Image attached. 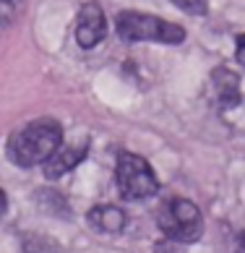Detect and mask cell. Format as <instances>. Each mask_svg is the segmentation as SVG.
<instances>
[{
    "mask_svg": "<svg viewBox=\"0 0 245 253\" xmlns=\"http://www.w3.org/2000/svg\"><path fill=\"white\" fill-rule=\"evenodd\" d=\"M60 141H63V130L58 120L52 118L34 120L26 128L11 133V138H8V159L18 167L44 165L60 149Z\"/></svg>",
    "mask_w": 245,
    "mask_h": 253,
    "instance_id": "cell-1",
    "label": "cell"
},
{
    "mask_svg": "<svg viewBox=\"0 0 245 253\" xmlns=\"http://www.w3.org/2000/svg\"><path fill=\"white\" fill-rule=\"evenodd\" d=\"M118 34L128 42H164V44H180L185 40V29L172 21H164L152 13H136L122 11L115 16Z\"/></svg>",
    "mask_w": 245,
    "mask_h": 253,
    "instance_id": "cell-2",
    "label": "cell"
},
{
    "mask_svg": "<svg viewBox=\"0 0 245 253\" xmlns=\"http://www.w3.org/2000/svg\"><path fill=\"white\" fill-rule=\"evenodd\" d=\"M157 224L169 240L196 243L204 232L201 209L188 199H169L157 214Z\"/></svg>",
    "mask_w": 245,
    "mask_h": 253,
    "instance_id": "cell-3",
    "label": "cell"
},
{
    "mask_svg": "<svg viewBox=\"0 0 245 253\" xmlns=\"http://www.w3.org/2000/svg\"><path fill=\"white\" fill-rule=\"evenodd\" d=\"M125 211L118 209L112 204H105V206H94L89 211V224L97 232H107V235H118V232L125 230Z\"/></svg>",
    "mask_w": 245,
    "mask_h": 253,
    "instance_id": "cell-8",
    "label": "cell"
},
{
    "mask_svg": "<svg viewBox=\"0 0 245 253\" xmlns=\"http://www.w3.org/2000/svg\"><path fill=\"white\" fill-rule=\"evenodd\" d=\"M21 13V0H0V26H11Z\"/></svg>",
    "mask_w": 245,
    "mask_h": 253,
    "instance_id": "cell-9",
    "label": "cell"
},
{
    "mask_svg": "<svg viewBox=\"0 0 245 253\" xmlns=\"http://www.w3.org/2000/svg\"><path fill=\"white\" fill-rule=\"evenodd\" d=\"M235 58H238L240 65H245V34L238 37V50H235Z\"/></svg>",
    "mask_w": 245,
    "mask_h": 253,
    "instance_id": "cell-11",
    "label": "cell"
},
{
    "mask_svg": "<svg viewBox=\"0 0 245 253\" xmlns=\"http://www.w3.org/2000/svg\"><path fill=\"white\" fill-rule=\"evenodd\" d=\"M177 8H183V11L193 13V16H201L206 13V5H209V0H172Z\"/></svg>",
    "mask_w": 245,
    "mask_h": 253,
    "instance_id": "cell-10",
    "label": "cell"
},
{
    "mask_svg": "<svg viewBox=\"0 0 245 253\" xmlns=\"http://www.w3.org/2000/svg\"><path fill=\"white\" fill-rule=\"evenodd\" d=\"M211 91L219 107H235L240 102V76L230 68H216L211 73Z\"/></svg>",
    "mask_w": 245,
    "mask_h": 253,
    "instance_id": "cell-7",
    "label": "cell"
},
{
    "mask_svg": "<svg viewBox=\"0 0 245 253\" xmlns=\"http://www.w3.org/2000/svg\"><path fill=\"white\" fill-rule=\"evenodd\" d=\"M5 211H8V196H5L3 188H0V217H3Z\"/></svg>",
    "mask_w": 245,
    "mask_h": 253,
    "instance_id": "cell-12",
    "label": "cell"
},
{
    "mask_svg": "<svg viewBox=\"0 0 245 253\" xmlns=\"http://www.w3.org/2000/svg\"><path fill=\"white\" fill-rule=\"evenodd\" d=\"M235 253H245V230L240 232V238H238V248H235Z\"/></svg>",
    "mask_w": 245,
    "mask_h": 253,
    "instance_id": "cell-13",
    "label": "cell"
},
{
    "mask_svg": "<svg viewBox=\"0 0 245 253\" xmlns=\"http://www.w3.org/2000/svg\"><path fill=\"white\" fill-rule=\"evenodd\" d=\"M115 175H118V188L128 201L149 199V196H154L159 191V180L152 170V165L133 152H122L118 157Z\"/></svg>",
    "mask_w": 245,
    "mask_h": 253,
    "instance_id": "cell-4",
    "label": "cell"
},
{
    "mask_svg": "<svg viewBox=\"0 0 245 253\" xmlns=\"http://www.w3.org/2000/svg\"><path fill=\"white\" fill-rule=\"evenodd\" d=\"M105 32H107V21H105L102 8L97 3H86L81 8L79 21H76V42L83 50H91L105 40Z\"/></svg>",
    "mask_w": 245,
    "mask_h": 253,
    "instance_id": "cell-5",
    "label": "cell"
},
{
    "mask_svg": "<svg viewBox=\"0 0 245 253\" xmlns=\"http://www.w3.org/2000/svg\"><path fill=\"white\" fill-rule=\"evenodd\" d=\"M86 152H89V144H68V146L60 144L58 152L42 165L44 177L47 180H58V177H63L65 172H71L73 167L86 159Z\"/></svg>",
    "mask_w": 245,
    "mask_h": 253,
    "instance_id": "cell-6",
    "label": "cell"
}]
</instances>
